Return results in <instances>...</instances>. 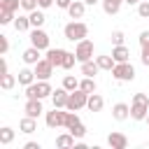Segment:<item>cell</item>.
<instances>
[{
  "label": "cell",
  "instance_id": "obj_1",
  "mask_svg": "<svg viewBox=\"0 0 149 149\" xmlns=\"http://www.w3.org/2000/svg\"><path fill=\"white\" fill-rule=\"evenodd\" d=\"M149 114V98L147 93H135L130 100V119L133 121H144Z\"/></svg>",
  "mask_w": 149,
  "mask_h": 149
},
{
  "label": "cell",
  "instance_id": "obj_8",
  "mask_svg": "<svg viewBox=\"0 0 149 149\" xmlns=\"http://www.w3.org/2000/svg\"><path fill=\"white\" fill-rule=\"evenodd\" d=\"M65 114L68 112H61V107H54V112H47L44 121L49 128H61V126H65Z\"/></svg>",
  "mask_w": 149,
  "mask_h": 149
},
{
  "label": "cell",
  "instance_id": "obj_19",
  "mask_svg": "<svg viewBox=\"0 0 149 149\" xmlns=\"http://www.w3.org/2000/svg\"><path fill=\"white\" fill-rule=\"evenodd\" d=\"M86 107H88V112H100V109L105 107V100H102V95H100V93H91V95H88V102H86Z\"/></svg>",
  "mask_w": 149,
  "mask_h": 149
},
{
  "label": "cell",
  "instance_id": "obj_44",
  "mask_svg": "<svg viewBox=\"0 0 149 149\" xmlns=\"http://www.w3.org/2000/svg\"><path fill=\"white\" fill-rule=\"evenodd\" d=\"M54 5V0H37V7L40 9H47V7H51Z\"/></svg>",
  "mask_w": 149,
  "mask_h": 149
},
{
  "label": "cell",
  "instance_id": "obj_43",
  "mask_svg": "<svg viewBox=\"0 0 149 149\" xmlns=\"http://www.w3.org/2000/svg\"><path fill=\"white\" fill-rule=\"evenodd\" d=\"M9 72V65H7V58H0V74Z\"/></svg>",
  "mask_w": 149,
  "mask_h": 149
},
{
  "label": "cell",
  "instance_id": "obj_13",
  "mask_svg": "<svg viewBox=\"0 0 149 149\" xmlns=\"http://www.w3.org/2000/svg\"><path fill=\"white\" fill-rule=\"evenodd\" d=\"M63 56H65V49H58V47H56V49H51V47H49L44 58H47V61H49L54 68H61V63H63Z\"/></svg>",
  "mask_w": 149,
  "mask_h": 149
},
{
  "label": "cell",
  "instance_id": "obj_15",
  "mask_svg": "<svg viewBox=\"0 0 149 149\" xmlns=\"http://www.w3.org/2000/svg\"><path fill=\"white\" fill-rule=\"evenodd\" d=\"M112 116H114L116 121H126V119L130 116V105H126V102H116V105L112 107Z\"/></svg>",
  "mask_w": 149,
  "mask_h": 149
},
{
  "label": "cell",
  "instance_id": "obj_28",
  "mask_svg": "<svg viewBox=\"0 0 149 149\" xmlns=\"http://www.w3.org/2000/svg\"><path fill=\"white\" fill-rule=\"evenodd\" d=\"M79 88L91 95V93H95L98 86H95V79H93V77H84V79H79Z\"/></svg>",
  "mask_w": 149,
  "mask_h": 149
},
{
  "label": "cell",
  "instance_id": "obj_11",
  "mask_svg": "<svg viewBox=\"0 0 149 149\" xmlns=\"http://www.w3.org/2000/svg\"><path fill=\"white\" fill-rule=\"evenodd\" d=\"M23 112H26L28 116H35V119H37V116L44 112V107H42V100H40V98H28V100H26V107H23Z\"/></svg>",
  "mask_w": 149,
  "mask_h": 149
},
{
  "label": "cell",
  "instance_id": "obj_20",
  "mask_svg": "<svg viewBox=\"0 0 149 149\" xmlns=\"http://www.w3.org/2000/svg\"><path fill=\"white\" fill-rule=\"evenodd\" d=\"M74 140H77V137H74V135L68 130V133H63V135H58V137H56V147H58V149H68V147H74V144H77Z\"/></svg>",
  "mask_w": 149,
  "mask_h": 149
},
{
  "label": "cell",
  "instance_id": "obj_24",
  "mask_svg": "<svg viewBox=\"0 0 149 149\" xmlns=\"http://www.w3.org/2000/svg\"><path fill=\"white\" fill-rule=\"evenodd\" d=\"M16 81H19V79H16L14 74H9V72H5V74H0V88H2V91H12Z\"/></svg>",
  "mask_w": 149,
  "mask_h": 149
},
{
  "label": "cell",
  "instance_id": "obj_25",
  "mask_svg": "<svg viewBox=\"0 0 149 149\" xmlns=\"http://www.w3.org/2000/svg\"><path fill=\"white\" fill-rule=\"evenodd\" d=\"M121 5H123V0H102V9H105V14H116L119 9H121Z\"/></svg>",
  "mask_w": 149,
  "mask_h": 149
},
{
  "label": "cell",
  "instance_id": "obj_38",
  "mask_svg": "<svg viewBox=\"0 0 149 149\" xmlns=\"http://www.w3.org/2000/svg\"><path fill=\"white\" fill-rule=\"evenodd\" d=\"M21 9H26V12L37 9V0H21Z\"/></svg>",
  "mask_w": 149,
  "mask_h": 149
},
{
  "label": "cell",
  "instance_id": "obj_23",
  "mask_svg": "<svg viewBox=\"0 0 149 149\" xmlns=\"http://www.w3.org/2000/svg\"><path fill=\"white\" fill-rule=\"evenodd\" d=\"M14 28H16V33H26V30H30L33 26H30V16H16L14 19Z\"/></svg>",
  "mask_w": 149,
  "mask_h": 149
},
{
  "label": "cell",
  "instance_id": "obj_47",
  "mask_svg": "<svg viewBox=\"0 0 149 149\" xmlns=\"http://www.w3.org/2000/svg\"><path fill=\"white\" fill-rule=\"evenodd\" d=\"M86 5H95V2H100V0H84Z\"/></svg>",
  "mask_w": 149,
  "mask_h": 149
},
{
  "label": "cell",
  "instance_id": "obj_41",
  "mask_svg": "<svg viewBox=\"0 0 149 149\" xmlns=\"http://www.w3.org/2000/svg\"><path fill=\"white\" fill-rule=\"evenodd\" d=\"M142 44H149V30H142L140 33V47Z\"/></svg>",
  "mask_w": 149,
  "mask_h": 149
},
{
  "label": "cell",
  "instance_id": "obj_31",
  "mask_svg": "<svg viewBox=\"0 0 149 149\" xmlns=\"http://www.w3.org/2000/svg\"><path fill=\"white\" fill-rule=\"evenodd\" d=\"M63 86H65L68 91H77V88H79V79H77L74 74H65V77H63Z\"/></svg>",
  "mask_w": 149,
  "mask_h": 149
},
{
  "label": "cell",
  "instance_id": "obj_2",
  "mask_svg": "<svg viewBox=\"0 0 149 149\" xmlns=\"http://www.w3.org/2000/svg\"><path fill=\"white\" fill-rule=\"evenodd\" d=\"M63 35H65V40H70V42H79V40L88 37V26H86L84 21L74 19V21L65 23V28H63Z\"/></svg>",
  "mask_w": 149,
  "mask_h": 149
},
{
  "label": "cell",
  "instance_id": "obj_21",
  "mask_svg": "<svg viewBox=\"0 0 149 149\" xmlns=\"http://www.w3.org/2000/svg\"><path fill=\"white\" fill-rule=\"evenodd\" d=\"M128 56H130V51H128L123 44H116V47L112 49V58H114L116 63H126V61H128Z\"/></svg>",
  "mask_w": 149,
  "mask_h": 149
},
{
  "label": "cell",
  "instance_id": "obj_26",
  "mask_svg": "<svg viewBox=\"0 0 149 149\" xmlns=\"http://www.w3.org/2000/svg\"><path fill=\"white\" fill-rule=\"evenodd\" d=\"M28 16H30V26L33 28H42V23H44V14H42V9H33V12H28Z\"/></svg>",
  "mask_w": 149,
  "mask_h": 149
},
{
  "label": "cell",
  "instance_id": "obj_16",
  "mask_svg": "<svg viewBox=\"0 0 149 149\" xmlns=\"http://www.w3.org/2000/svg\"><path fill=\"white\" fill-rule=\"evenodd\" d=\"M19 130H21V133H26V135L35 133V130H37V119H35V116H28V114H26V116H23V119L19 121Z\"/></svg>",
  "mask_w": 149,
  "mask_h": 149
},
{
  "label": "cell",
  "instance_id": "obj_33",
  "mask_svg": "<svg viewBox=\"0 0 149 149\" xmlns=\"http://www.w3.org/2000/svg\"><path fill=\"white\" fill-rule=\"evenodd\" d=\"M21 7V0H0V9H7V12H19Z\"/></svg>",
  "mask_w": 149,
  "mask_h": 149
},
{
  "label": "cell",
  "instance_id": "obj_9",
  "mask_svg": "<svg viewBox=\"0 0 149 149\" xmlns=\"http://www.w3.org/2000/svg\"><path fill=\"white\" fill-rule=\"evenodd\" d=\"M35 74H37V79H49V77L54 74V65H51L47 58H40V61L35 63Z\"/></svg>",
  "mask_w": 149,
  "mask_h": 149
},
{
  "label": "cell",
  "instance_id": "obj_14",
  "mask_svg": "<svg viewBox=\"0 0 149 149\" xmlns=\"http://www.w3.org/2000/svg\"><path fill=\"white\" fill-rule=\"evenodd\" d=\"M16 79H19L21 86H30V84L37 79V74H35V70H30V68H21L19 74H16Z\"/></svg>",
  "mask_w": 149,
  "mask_h": 149
},
{
  "label": "cell",
  "instance_id": "obj_18",
  "mask_svg": "<svg viewBox=\"0 0 149 149\" xmlns=\"http://www.w3.org/2000/svg\"><path fill=\"white\" fill-rule=\"evenodd\" d=\"M21 58H23V63H26V65H35V63H37V61H40L42 56H40V49L30 44V47H28V49L23 51V56H21Z\"/></svg>",
  "mask_w": 149,
  "mask_h": 149
},
{
  "label": "cell",
  "instance_id": "obj_5",
  "mask_svg": "<svg viewBox=\"0 0 149 149\" xmlns=\"http://www.w3.org/2000/svg\"><path fill=\"white\" fill-rule=\"evenodd\" d=\"M86 102H88V93H84L81 88H77V91H70V98H68L65 109H70V112H79L81 107H86Z\"/></svg>",
  "mask_w": 149,
  "mask_h": 149
},
{
  "label": "cell",
  "instance_id": "obj_34",
  "mask_svg": "<svg viewBox=\"0 0 149 149\" xmlns=\"http://www.w3.org/2000/svg\"><path fill=\"white\" fill-rule=\"evenodd\" d=\"M137 16L140 19H149V0H142L137 5Z\"/></svg>",
  "mask_w": 149,
  "mask_h": 149
},
{
  "label": "cell",
  "instance_id": "obj_22",
  "mask_svg": "<svg viewBox=\"0 0 149 149\" xmlns=\"http://www.w3.org/2000/svg\"><path fill=\"white\" fill-rule=\"evenodd\" d=\"M98 70H100V68H98V63H95L93 58L81 63V74H84V77H95V74H98Z\"/></svg>",
  "mask_w": 149,
  "mask_h": 149
},
{
  "label": "cell",
  "instance_id": "obj_12",
  "mask_svg": "<svg viewBox=\"0 0 149 149\" xmlns=\"http://www.w3.org/2000/svg\"><path fill=\"white\" fill-rule=\"evenodd\" d=\"M68 98H70V91H68L65 86H61V88H56V91L51 93L54 107H61V109H65V105H68Z\"/></svg>",
  "mask_w": 149,
  "mask_h": 149
},
{
  "label": "cell",
  "instance_id": "obj_3",
  "mask_svg": "<svg viewBox=\"0 0 149 149\" xmlns=\"http://www.w3.org/2000/svg\"><path fill=\"white\" fill-rule=\"evenodd\" d=\"M51 93H54V88H51L49 79H37L30 86H26V98H40V100H44Z\"/></svg>",
  "mask_w": 149,
  "mask_h": 149
},
{
  "label": "cell",
  "instance_id": "obj_32",
  "mask_svg": "<svg viewBox=\"0 0 149 149\" xmlns=\"http://www.w3.org/2000/svg\"><path fill=\"white\" fill-rule=\"evenodd\" d=\"M77 123H81V119L77 116V112H70V109H68V114H65V128H68V130H72Z\"/></svg>",
  "mask_w": 149,
  "mask_h": 149
},
{
  "label": "cell",
  "instance_id": "obj_29",
  "mask_svg": "<svg viewBox=\"0 0 149 149\" xmlns=\"http://www.w3.org/2000/svg\"><path fill=\"white\" fill-rule=\"evenodd\" d=\"M14 135H16V133H14L9 126H2V128H0V144H12V142H14Z\"/></svg>",
  "mask_w": 149,
  "mask_h": 149
},
{
  "label": "cell",
  "instance_id": "obj_36",
  "mask_svg": "<svg viewBox=\"0 0 149 149\" xmlns=\"http://www.w3.org/2000/svg\"><path fill=\"white\" fill-rule=\"evenodd\" d=\"M70 133H72V135H74L77 140H81V137L86 135V126H84V123H77V126H74V128L70 130Z\"/></svg>",
  "mask_w": 149,
  "mask_h": 149
},
{
  "label": "cell",
  "instance_id": "obj_46",
  "mask_svg": "<svg viewBox=\"0 0 149 149\" xmlns=\"http://www.w3.org/2000/svg\"><path fill=\"white\" fill-rule=\"evenodd\" d=\"M123 2H126V5H130V7H137L142 0H123Z\"/></svg>",
  "mask_w": 149,
  "mask_h": 149
},
{
  "label": "cell",
  "instance_id": "obj_17",
  "mask_svg": "<svg viewBox=\"0 0 149 149\" xmlns=\"http://www.w3.org/2000/svg\"><path fill=\"white\" fill-rule=\"evenodd\" d=\"M84 12H86V2H84V0H74V2L68 7L70 19H81V16H84Z\"/></svg>",
  "mask_w": 149,
  "mask_h": 149
},
{
  "label": "cell",
  "instance_id": "obj_39",
  "mask_svg": "<svg viewBox=\"0 0 149 149\" xmlns=\"http://www.w3.org/2000/svg\"><path fill=\"white\" fill-rule=\"evenodd\" d=\"M9 51V40H7V35H0V54L5 56Z\"/></svg>",
  "mask_w": 149,
  "mask_h": 149
},
{
  "label": "cell",
  "instance_id": "obj_35",
  "mask_svg": "<svg viewBox=\"0 0 149 149\" xmlns=\"http://www.w3.org/2000/svg\"><path fill=\"white\" fill-rule=\"evenodd\" d=\"M0 23H2V26H7V23H14V12L0 9Z\"/></svg>",
  "mask_w": 149,
  "mask_h": 149
},
{
  "label": "cell",
  "instance_id": "obj_30",
  "mask_svg": "<svg viewBox=\"0 0 149 149\" xmlns=\"http://www.w3.org/2000/svg\"><path fill=\"white\" fill-rule=\"evenodd\" d=\"M74 63H77V56H74L72 51H65V56H63V63H61V68H63V70H72V68H74Z\"/></svg>",
  "mask_w": 149,
  "mask_h": 149
},
{
  "label": "cell",
  "instance_id": "obj_42",
  "mask_svg": "<svg viewBox=\"0 0 149 149\" xmlns=\"http://www.w3.org/2000/svg\"><path fill=\"white\" fill-rule=\"evenodd\" d=\"M72 2H74V0H56V7H61V9H68Z\"/></svg>",
  "mask_w": 149,
  "mask_h": 149
},
{
  "label": "cell",
  "instance_id": "obj_37",
  "mask_svg": "<svg viewBox=\"0 0 149 149\" xmlns=\"http://www.w3.org/2000/svg\"><path fill=\"white\" fill-rule=\"evenodd\" d=\"M123 30H112V44L116 47V44H123Z\"/></svg>",
  "mask_w": 149,
  "mask_h": 149
},
{
  "label": "cell",
  "instance_id": "obj_48",
  "mask_svg": "<svg viewBox=\"0 0 149 149\" xmlns=\"http://www.w3.org/2000/svg\"><path fill=\"white\" fill-rule=\"evenodd\" d=\"M147 121H149V114H147Z\"/></svg>",
  "mask_w": 149,
  "mask_h": 149
},
{
  "label": "cell",
  "instance_id": "obj_45",
  "mask_svg": "<svg viewBox=\"0 0 149 149\" xmlns=\"http://www.w3.org/2000/svg\"><path fill=\"white\" fill-rule=\"evenodd\" d=\"M23 149H42V147H40V142H26Z\"/></svg>",
  "mask_w": 149,
  "mask_h": 149
},
{
  "label": "cell",
  "instance_id": "obj_27",
  "mask_svg": "<svg viewBox=\"0 0 149 149\" xmlns=\"http://www.w3.org/2000/svg\"><path fill=\"white\" fill-rule=\"evenodd\" d=\"M95 63H98L100 70H109V72H112V68L116 65V61H114L112 56H95Z\"/></svg>",
  "mask_w": 149,
  "mask_h": 149
},
{
  "label": "cell",
  "instance_id": "obj_6",
  "mask_svg": "<svg viewBox=\"0 0 149 149\" xmlns=\"http://www.w3.org/2000/svg\"><path fill=\"white\" fill-rule=\"evenodd\" d=\"M30 44L37 47L40 51H47L49 49V33L42 28H30Z\"/></svg>",
  "mask_w": 149,
  "mask_h": 149
},
{
  "label": "cell",
  "instance_id": "obj_7",
  "mask_svg": "<svg viewBox=\"0 0 149 149\" xmlns=\"http://www.w3.org/2000/svg\"><path fill=\"white\" fill-rule=\"evenodd\" d=\"M74 56H77V61L79 63H84V61H91L93 58V42L91 40H79L77 42V47H74Z\"/></svg>",
  "mask_w": 149,
  "mask_h": 149
},
{
  "label": "cell",
  "instance_id": "obj_4",
  "mask_svg": "<svg viewBox=\"0 0 149 149\" xmlns=\"http://www.w3.org/2000/svg\"><path fill=\"white\" fill-rule=\"evenodd\" d=\"M112 77L116 79V81H133L135 79V68L126 61V63H116L114 68H112Z\"/></svg>",
  "mask_w": 149,
  "mask_h": 149
},
{
  "label": "cell",
  "instance_id": "obj_40",
  "mask_svg": "<svg viewBox=\"0 0 149 149\" xmlns=\"http://www.w3.org/2000/svg\"><path fill=\"white\" fill-rule=\"evenodd\" d=\"M142 65H147L149 68V44H142Z\"/></svg>",
  "mask_w": 149,
  "mask_h": 149
},
{
  "label": "cell",
  "instance_id": "obj_10",
  "mask_svg": "<svg viewBox=\"0 0 149 149\" xmlns=\"http://www.w3.org/2000/svg\"><path fill=\"white\" fill-rule=\"evenodd\" d=\"M107 144H109L112 149H126V147H128V137H126L123 133H119V130H112V133L107 135Z\"/></svg>",
  "mask_w": 149,
  "mask_h": 149
}]
</instances>
